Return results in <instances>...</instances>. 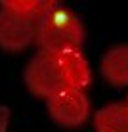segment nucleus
<instances>
[{
	"label": "nucleus",
	"mask_w": 128,
	"mask_h": 132,
	"mask_svg": "<svg viewBox=\"0 0 128 132\" xmlns=\"http://www.w3.org/2000/svg\"><path fill=\"white\" fill-rule=\"evenodd\" d=\"M33 42L35 21L10 8H0V48L6 52H21Z\"/></svg>",
	"instance_id": "4"
},
{
	"label": "nucleus",
	"mask_w": 128,
	"mask_h": 132,
	"mask_svg": "<svg viewBox=\"0 0 128 132\" xmlns=\"http://www.w3.org/2000/svg\"><path fill=\"white\" fill-rule=\"evenodd\" d=\"M126 107H128V100H126Z\"/></svg>",
	"instance_id": "9"
},
{
	"label": "nucleus",
	"mask_w": 128,
	"mask_h": 132,
	"mask_svg": "<svg viewBox=\"0 0 128 132\" xmlns=\"http://www.w3.org/2000/svg\"><path fill=\"white\" fill-rule=\"evenodd\" d=\"M23 80L27 84V88L31 90V94L40 96L44 100H48L50 96L59 92L61 88H65L57 57H52L42 52H38L27 63L25 73H23Z\"/></svg>",
	"instance_id": "3"
},
{
	"label": "nucleus",
	"mask_w": 128,
	"mask_h": 132,
	"mask_svg": "<svg viewBox=\"0 0 128 132\" xmlns=\"http://www.w3.org/2000/svg\"><path fill=\"white\" fill-rule=\"evenodd\" d=\"M0 6L10 8V10L36 21L44 13V10L50 6V0H2Z\"/></svg>",
	"instance_id": "8"
},
{
	"label": "nucleus",
	"mask_w": 128,
	"mask_h": 132,
	"mask_svg": "<svg viewBox=\"0 0 128 132\" xmlns=\"http://www.w3.org/2000/svg\"><path fill=\"white\" fill-rule=\"evenodd\" d=\"M59 63V71H61V79L65 88H73V90H82L90 84L92 80V71L90 65L86 61L84 54L80 52H69L65 56L57 57Z\"/></svg>",
	"instance_id": "6"
},
{
	"label": "nucleus",
	"mask_w": 128,
	"mask_h": 132,
	"mask_svg": "<svg viewBox=\"0 0 128 132\" xmlns=\"http://www.w3.org/2000/svg\"><path fill=\"white\" fill-rule=\"evenodd\" d=\"M46 109L56 125L71 128L86 122L90 115V102L82 90L61 88L46 100Z\"/></svg>",
	"instance_id": "2"
},
{
	"label": "nucleus",
	"mask_w": 128,
	"mask_h": 132,
	"mask_svg": "<svg viewBox=\"0 0 128 132\" xmlns=\"http://www.w3.org/2000/svg\"><path fill=\"white\" fill-rule=\"evenodd\" d=\"M86 31L79 15L69 8L50 0V6L35 21V42L38 52L52 57H61L69 52H79L84 44Z\"/></svg>",
	"instance_id": "1"
},
{
	"label": "nucleus",
	"mask_w": 128,
	"mask_h": 132,
	"mask_svg": "<svg viewBox=\"0 0 128 132\" xmlns=\"http://www.w3.org/2000/svg\"><path fill=\"white\" fill-rule=\"evenodd\" d=\"M101 77L111 86L124 88L128 86V42L115 44L101 57Z\"/></svg>",
	"instance_id": "5"
},
{
	"label": "nucleus",
	"mask_w": 128,
	"mask_h": 132,
	"mask_svg": "<svg viewBox=\"0 0 128 132\" xmlns=\"http://www.w3.org/2000/svg\"><path fill=\"white\" fill-rule=\"evenodd\" d=\"M96 132H128L126 103H109L94 115Z\"/></svg>",
	"instance_id": "7"
}]
</instances>
